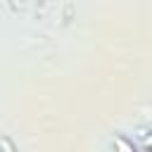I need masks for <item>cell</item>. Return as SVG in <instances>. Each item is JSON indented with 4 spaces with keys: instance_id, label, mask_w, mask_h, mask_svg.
Instances as JSON below:
<instances>
[{
    "instance_id": "obj_1",
    "label": "cell",
    "mask_w": 152,
    "mask_h": 152,
    "mask_svg": "<svg viewBox=\"0 0 152 152\" xmlns=\"http://www.w3.org/2000/svg\"><path fill=\"white\" fill-rule=\"evenodd\" d=\"M114 145H116V150H119V152H133V147H131L124 138H114Z\"/></svg>"
}]
</instances>
